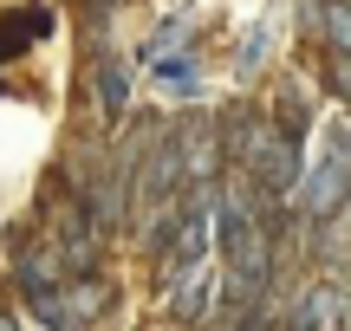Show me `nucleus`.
<instances>
[{
  "label": "nucleus",
  "instance_id": "f257e3e1",
  "mask_svg": "<svg viewBox=\"0 0 351 331\" xmlns=\"http://www.w3.org/2000/svg\"><path fill=\"white\" fill-rule=\"evenodd\" d=\"M111 280L104 273H91V280H65L59 293H39V299H26L33 306V319L46 325V331H85V325H98L104 319V306H111Z\"/></svg>",
  "mask_w": 351,
  "mask_h": 331
},
{
  "label": "nucleus",
  "instance_id": "f03ea898",
  "mask_svg": "<svg viewBox=\"0 0 351 331\" xmlns=\"http://www.w3.org/2000/svg\"><path fill=\"white\" fill-rule=\"evenodd\" d=\"M345 202H351V137H339V150H332L326 163L306 176V189H300V215H306V221H332Z\"/></svg>",
  "mask_w": 351,
  "mask_h": 331
},
{
  "label": "nucleus",
  "instance_id": "7ed1b4c3",
  "mask_svg": "<svg viewBox=\"0 0 351 331\" xmlns=\"http://www.w3.org/2000/svg\"><path fill=\"white\" fill-rule=\"evenodd\" d=\"M176 137V156H182V176L195 182H215V156H221V130L208 124V117H182V124L169 130Z\"/></svg>",
  "mask_w": 351,
  "mask_h": 331
},
{
  "label": "nucleus",
  "instance_id": "20e7f679",
  "mask_svg": "<svg viewBox=\"0 0 351 331\" xmlns=\"http://www.w3.org/2000/svg\"><path fill=\"white\" fill-rule=\"evenodd\" d=\"M345 325V293L332 280H313V286H300L293 293V319L287 331H339Z\"/></svg>",
  "mask_w": 351,
  "mask_h": 331
},
{
  "label": "nucleus",
  "instance_id": "39448f33",
  "mask_svg": "<svg viewBox=\"0 0 351 331\" xmlns=\"http://www.w3.org/2000/svg\"><path fill=\"white\" fill-rule=\"evenodd\" d=\"M91 85H98V117H104V124H117V117H124V104H130V78H124V65L98 59V65H91Z\"/></svg>",
  "mask_w": 351,
  "mask_h": 331
},
{
  "label": "nucleus",
  "instance_id": "423d86ee",
  "mask_svg": "<svg viewBox=\"0 0 351 331\" xmlns=\"http://www.w3.org/2000/svg\"><path fill=\"white\" fill-rule=\"evenodd\" d=\"M313 26L326 33L332 59H351V0H313Z\"/></svg>",
  "mask_w": 351,
  "mask_h": 331
},
{
  "label": "nucleus",
  "instance_id": "0eeeda50",
  "mask_svg": "<svg viewBox=\"0 0 351 331\" xmlns=\"http://www.w3.org/2000/svg\"><path fill=\"white\" fill-rule=\"evenodd\" d=\"M169 293H176V319L195 325V319H208V306H215V273H189L182 286H169Z\"/></svg>",
  "mask_w": 351,
  "mask_h": 331
},
{
  "label": "nucleus",
  "instance_id": "6e6552de",
  "mask_svg": "<svg viewBox=\"0 0 351 331\" xmlns=\"http://www.w3.org/2000/svg\"><path fill=\"white\" fill-rule=\"evenodd\" d=\"M326 78H332V91H339V98H351V59H332Z\"/></svg>",
  "mask_w": 351,
  "mask_h": 331
}]
</instances>
